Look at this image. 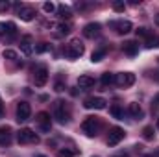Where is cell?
Listing matches in <instances>:
<instances>
[{
	"label": "cell",
	"instance_id": "obj_1",
	"mask_svg": "<svg viewBox=\"0 0 159 157\" xmlns=\"http://www.w3.org/2000/svg\"><path fill=\"white\" fill-rule=\"evenodd\" d=\"M100 128H102V124H100V120L96 117H87L81 122V129H83V133L87 137H96L98 131H100Z\"/></svg>",
	"mask_w": 159,
	"mask_h": 157
},
{
	"label": "cell",
	"instance_id": "obj_2",
	"mask_svg": "<svg viewBox=\"0 0 159 157\" xmlns=\"http://www.w3.org/2000/svg\"><path fill=\"white\" fill-rule=\"evenodd\" d=\"M54 118H56L59 124H65V122L70 120V111H69V107L65 105V102H61V100H56V102H54Z\"/></svg>",
	"mask_w": 159,
	"mask_h": 157
},
{
	"label": "cell",
	"instance_id": "obj_3",
	"mask_svg": "<svg viewBox=\"0 0 159 157\" xmlns=\"http://www.w3.org/2000/svg\"><path fill=\"white\" fill-rule=\"evenodd\" d=\"M83 52H85V48H83V43H81L80 39H72L67 46H65V56H67V57H70V59L81 57V56H83Z\"/></svg>",
	"mask_w": 159,
	"mask_h": 157
},
{
	"label": "cell",
	"instance_id": "obj_4",
	"mask_svg": "<svg viewBox=\"0 0 159 157\" xmlns=\"http://www.w3.org/2000/svg\"><path fill=\"white\" fill-rule=\"evenodd\" d=\"M17 141H19V144H37L39 137L30 128H22L20 131H17Z\"/></svg>",
	"mask_w": 159,
	"mask_h": 157
},
{
	"label": "cell",
	"instance_id": "obj_5",
	"mask_svg": "<svg viewBox=\"0 0 159 157\" xmlns=\"http://www.w3.org/2000/svg\"><path fill=\"white\" fill-rule=\"evenodd\" d=\"M126 137V131L122 129V128H119V126H115V128H111L109 129V135H107V144L109 146H117L120 141Z\"/></svg>",
	"mask_w": 159,
	"mask_h": 157
},
{
	"label": "cell",
	"instance_id": "obj_6",
	"mask_svg": "<svg viewBox=\"0 0 159 157\" xmlns=\"http://www.w3.org/2000/svg\"><path fill=\"white\" fill-rule=\"evenodd\" d=\"M15 7H17V15L22 19V20H34V17H35V9L32 7V6H24V4H15Z\"/></svg>",
	"mask_w": 159,
	"mask_h": 157
},
{
	"label": "cell",
	"instance_id": "obj_7",
	"mask_svg": "<svg viewBox=\"0 0 159 157\" xmlns=\"http://www.w3.org/2000/svg\"><path fill=\"white\" fill-rule=\"evenodd\" d=\"M106 105H107V102L104 98H100V96H89L83 102L85 109H106Z\"/></svg>",
	"mask_w": 159,
	"mask_h": 157
},
{
	"label": "cell",
	"instance_id": "obj_8",
	"mask_svg": "<svg viewBox=\"0 0 159 157\" xmlns=\"http://www.w3.org/2000/svg\"><path fill=\"white\" fill-rule=\"evenodd\" d=\"M115 83L119 85V87H131L133 83H135V74H131V72H119V74H115Z\"/></svg>",
	"mask_w": 159,
	"mask_h": 157
},
{
	"label": "cell",
	"instance_id": "obj_9",
	"mask_svg": "<svg viewBox=\"0 0 159 157\" xmlns=\"http://www.w3.org/2000/svg\"><path fill=\"white\" fill-rule=\"evenodd\" d=\"M34 81H35L37 87L46 85V81H48V69H46L44 65H41V67H37V69L34 70Z\"/></svg>",
	"mask_w": 159,
	"mask_h": 157
},
{
	"label": "cell",
	"instance_id": "obj_10",
	"mask_svg": "<svg viewBox=\"0 0 159 157\" xmlns=\"http://www.w3.org/2000/svg\"><path fill=\"white\" fill-rule=\"evenodd\" d=\"M32 115V107L28 102H19L17 104V120L19 122H26Z\"/></svg>",
	"mask_w": 159,
	"mask_h": 157
},
{
	"label": "cell",
	"instance_id": "obj_11",
	"mask_svg": "<svg viewBox=\"0 0 159 157\" xmlns=\"http://www.w3.org/2000/svg\"><path fill=\"white\" fill-rule=\"evenodd\" d=\"M109 26H111V28H113L119 35L129 34V32H131V28H133L129 20H111V22H109Z\"/></svg>",
	"mask_w": 159,
	"mask_h": 157
},
{
	"label": "cell",
	"instance_id": "obj_12",
	"mask_svg": "<svg viewBox=\"0 0 159 157\" xmlns=\"http://www.w3.org/2000/svg\"><path fill=\"white\" fill-rule=\"evenodd\" d=\"M35 120H37V126L41 128V131H50V128H52V118H50V113H46V111H41V113H37V117H35Z\"/></svg>",
	"mask_w": 159,
	"mask_h": 157
},
{
	"label": "cell",
	"instance_id": "obj_13",
	"mask_svg": "<svg viewBox=\"0 0 159 157\" xmlns=\"http://www.w3.org/2000/svg\"><path fill=\"white\" fill-rule=\"evenodd\" d=\"M13 141V131L9 126H0V146H9Z\"/></svg>",
	"mask_w": 159,
	"mask_h": 157
},
{
	"label": "cell",
	"instance_id": "obj_14",
	"mask_svg": "<svg viewBox=\"0 0 159 157\" xmlns=\"http://www.w3.org/2000/svg\"><path fill=\"white\" fill-rule=\"evenodd\" d=\"M83 35H85L87 39H94V37H98V35H100V24H98V22H89V24H85V28H83Z\"/></svg>",
	"mask_w": 159,
	"mask_h": 157
},
{
	"label": "cell",
	"instance_id": "obj_15",
	"mask_svg": "<svg viewBox=\"0 0 159 157\" xmlns=\"http://www.w3.org/2000/svg\"><path fill=\"white\" fill-rule=\"evenodd\" d=\"M20 52L26 54V56H30L34 52V37L32 35H24L20 39Z\"/></svg>",
	"mask_w": 159,
	"mask_h": 157
},
{
	"label": "cell",
	"instance_id": "obj_16",
	"mask_svg": "<svg viewBox=\"0 0 159 157\" xmlns=\"http://www.w3.org/2000/svg\"><path fill=\"white\" fill-rule=\"evenodd\" d=\"M128 115L131 118H135V120H141V118H144V111H143V107H141L139 104L131 102V104L128 105Z\"/></svg>",
	"mask_w": 159,
	"mask_h": 157
},
{
	"label": "cell",
	"instance_id": "obj_17",
	"mask_svg": "<svg viewBox=\"0 0 159 157\" xmlns=\"http://www.w3.org/2000/svg\"><path fill=\"white\" fill-rule=\"evenodd\" d=\"M122 50H124V54L126 56H137V52H139V44L135 43V41H126L124 44H122Z\"/></svg>",
	"mask_w": 159,
	"mask_h": 157
},
{
	"label": "cell",
	"instance_id": "obj_18",
	"mask_svg": "<svg viewBox=\"0 0 159 157\" xmlns=\"http://www.w3.org/2000/svg\"><path fill=\"white\" fill-rule=\"evenodd\" d=\"M93 85H94V78L89 76V74H83V76L78 78V87L80 89H91Z\"/></svg>",
	"mask_w": 159,
	"mask_h": 157
},
{
	"label": "cell",
	"instance_id": "obj_19",
	"mask_svg": "<svg viewBox=\"0 0 159 157\" xmlns=\"http://www.w3.org/2000/svg\"><path fill=\"white\" fill-rule=\"evenodd\" d=\"M57 15L61 17V19H70L72 17V11H70V7L69 6H57Z\"/></svg>",
	"mask_w": 159,
	"mask_h": 157
},
{
	"label": "cell",
	"instance_id": "obj_20",
	"mask_svg": "<svg viewBox=\"0 0 159 157\" xmlns=\"http://www.w3.org/2000/svg\"><path fill=\"white\" fill-rule=\"evenodd\" d=\"M106 52H107L106 48H98V50H94V52H93V56H91V61H93V63L102 61V59H104V56H106Z\"/></svg>",
	"mask_w": 159,
	"mask_h": 157
},
{
	"label": "cell",
	"instance_id": "obj_21",
	"mask_svg": "<svg viewBox=\"0 0 159 157\" xmlns=\"http://www.w3.org/2000/svg\"><path fill=\"white\" fill-rule=\"evenodd\" d=\"M102 83L107 87V85H113L115 83V74H111V72H104L102 74Z\"/></svg>",
	"mask_w": 159,
	"mask_h": 157
},
{
	"label": "cell",
	"instance_id": "obj_22",
	"mask_svg": "<svg viewBox=\"0 0 159 157\" xmlns=\"http://www.w3.org/2000/svg\"><path fill=\"white\" fill-rule=\"evenodd\" d=\"M144 46H146V48H156V46H159V37L157 35L148 37V39L144 41Z\"/></svg>",
	"mask_w": 159,
	"mask_h": 157
},
{
	"label": "cell",
	"instance_id": "obj_23",
	"mask_svg": "<svg viewBox=\"0 0 159 157\" xmlns=\"http://www.w3.org/2000/svg\"><path fill=\"white\" fill-rule=\"evenodd\" d=\"M15 34H17L15 22H6V35H7V37H15Z\"/></svg>",
	"mask_w": 159,
	"mask_h": 157
},
{
	"label": "cell",
	"instance_id": "obj_24",
	"mask_svg": "<svg viewBox=\"0 0 159 157\" xmlns=\"http://www.w3.org/2000/svg\"><path fill=\"white\" fill-rule=\"evenodd\" d=\"M135 34H137V37H143L144 41L148 39V37H152V35H154L148 28H139V30H135Z\"/></svg>",
	"mask_w": 159,
	"mask_h": 157
},
{
	"label": "cell",
	"instance_id": "obj_25",
	"mask_svg": "<svg viewBox=\"0 0 159 157\" xmlns=\"http://www.w3.org/2000/svg\"><path fill=\"white\" fill-rule=\"evenodd\" d=\"M109 111H111V115H113L115 118H122V117H124V111H122V107H120L119 104L111 105V109H109Z\"/></svg>",
	"mask_w": 159,
	"mask_h": 157
},
{
	"label": "cell",
	"instance_id": "obj_26",
	"mask_svg": "<svg viewBox=\"0 0 159 157\" xmlns=\"http://www.w3.org/2000/svg\"><path fill=\"white\" fill-rule=\"evenodd\" d=\"M2 56H4V59H9V61H17V57H19V56H17V52H15V50H9V48H7V50H4V52H2Z\"/></svg>",
	"mask_w": 159,
	"mask_h": 157
},
{
	"label": "cell",
	"instance_id": "obj_27",
	"mask_svg": "<svg viewBox=\"0 0 159 157\" xmlns=\"http://www.w3.org/2000/svg\"><path fill=\"white\" fill-rule=\"evenodd\" d=\"M143 137H144L146 141H152V139H154V128H152V126H146V128L143 129Z\"/></svg>",
	"mask_w": 159,
	"mask_h": 157
},
{
	"label": "cell",
	"instance_id": "obj_28",
	"mask_svg": "<svg viewBox=\"0 0 159 157\" xmlns=\"http://www.w3.org/2000/svg\"><path fill=\"white\" fill-rule=\"evenodd\" d=\"M113 9H115L117 13H122V11L126 9V4L120 2V0H115V2H113Z\"/></svg>",
	"mask_w": 159,
	"mask_h": 157
},
{
	"label": "cell",
	"instance_id": "obj_29",
	"mask_svg": "<svg viewBox=\"0 0 159 157\" xmlns=\"http://www.w3.org/2000/svg\"><path fill=\"white\" fill-rule=\"evenodd\" d=\"M57 157H74V152L70 148H63V150L57 152Z\"/></svg>",
	"mask_w": 159,
	"mask_h": 157
},
{
	"label": "cell",
	"instance_id": "obj_30",
	"mask_svg": "<svg viewBox=\"0 0 159 157\" xmlns=\"http://www.w3.org/2000/svg\"><path fill=\"white\" fill-rule=\"evenodd\" d=\"M57 30H59V35H65V34H69V32H70V24H69V22H67V24L63 22V24H59V26H57Z\"/></svg>",
	"mask_w": 159,
	"mask_h": 157
},
{
	"label": "cell",
	"instance_id": "obj_31",
	"mask_svg": "<svg viewBox=\"0 0 159 157\" xmlns=\"http://www.w3.org/2000/svg\"><path fill=\"white\" fill-rule=\"evenodd\" d=\"M43 9H44L46 13H52V11L56 9V6H54L52 2H44V4H43Z\"/></svg>",
	"mask_w": 159,
	"mask_h": 157
},
{
	"label": "cell",
	"instance_id": "obj_32",
	"mask_svg": "<svg viewBox=\"0 0 159 157\" xmlns=\"http://www.w3.org/2000/svg\"><path fill=\"white\" fill-rule=\"evenodd\" d=\"M46 50H48V44H46V43H41L39 46L35 48V52H37V54H43V52H46Z\"/></svg>",
	"mask_w": 159,
	"mask_h": 157
},
{
	"label": "cell",
	"instance_id": "obj_33",
	"mask_svg": "<svg viewBox=\"0 0 159 157\" xmlns=\"http://www.w3.org/2000/svg\"><path fill=\"white\" fill-rule=\"evenodd\" d=\"M9 9V2L7 0H0V11H7Z\"/></svg>",
	"mask_w": 159,
	"mask_h": 157
},
{
	"label": "cell",
	"instance_id": "obj_34",
	"mask_svg": "<svg viewBox=\"0 0 159 157\" xmlns=\"http://www.w3.org/2000/svg\"><path fill=\"white\" fill-rule=\"evenodd\" d=\"M159 107V92L154 96V102H152V109H157Z\"/></svg>",
	"mask_w": 159,
	"mask_h": 157
},
{
	"label": "cell",
	"instance_id": "obj_35",
	"mask_svg": "<svg viewBox=\"0 0 159 157\" xmlns=\"http://www.w3.org/2000/svg\"><path fill=\"white\" fill-rule=\"evenodd\" d=\"M6 35V22H0V37Z\"/></svg>",
	"mask_w": 159,
	"mask_h": 157
},
{
	"label": "cell",
	"instance_id": "obj_36",
	"mask_svg": "<svg viewBox=\"0 0 159 157\" xmlns=\"http://www.w3.org/2000/svg\"><path fill=\"white\" fill-rule=\"evenodd\" d=\"M0 115H4V102H2V98H0Z\"/></svg>",
	"mask_w": 159,
	"mask_h": 157
},
{
	"label": "cell",
	"instance_id": "obj_37",
	"mask_svg": "<svg viewBox=\"0 0 159 157\" xmlns=\"http://www.w3.org/2000/svg\"><path fill=\"white\" fill-rule=\"evenodd\" d=\"M113 157H129L128 154H119V155H113Z\"/></svg>",
	"mask_w": 159,
	"mask_h": 157
},
{
	"label": "cell",
	"instance_id": "obj_38",
	"mask_svg": "<svg viewBox=\"0 0 159 157\" xmlns=\"http://www.w3.org/2000/svg\"><path fill=\"white\" fill-rule=\"evenodd\" d=\"M156 24H157V26H159V13H157V15H156Z\"/></svg>",
	"mask_w": 159,
	"mask_h": 157
},
{
	"label": "cell",
	"instance_id": "obj_39",
	"mask_svg": "<svg viewBox=\"0 0 159 157\" xmlns=\"http://www.w3.org/2000/svg\"><path fill=\"white\" fill-rule=\"evenodd\" d=\"M156 79H157V81H159V70H157V72H156Z\"/></svg>",
	"mask_w": 159,
	"mask_h": 157
},
{
	"label": "cell",
	"instance_id": "obj_40",
	"mask_svg": "<svg viewBox=\"0 0 159 157\" xmlns=\"http://www.w3.org/2000/svg\"><path fill=\"white\" fill-rule=\"evenodd\" d=\"M157 129H159V118H157Z\"/></svg>",
	"mask_w": 159,
	"mask_h": 157
},
{
	"label": "cell",
	"instance_id": "obj_41",
	"mask_svg": "<svg viewBox=\"0 0 159 157\" xmlns=\"http://www.w3.org/2000/svg\"><path fill=\"white\" fill-rule=\"evenodd\" d=\"M35 157H46V155H35Z\"/></svg>",
	"mask_w": 159,
	"mask_h": 157
}]
</instances>
